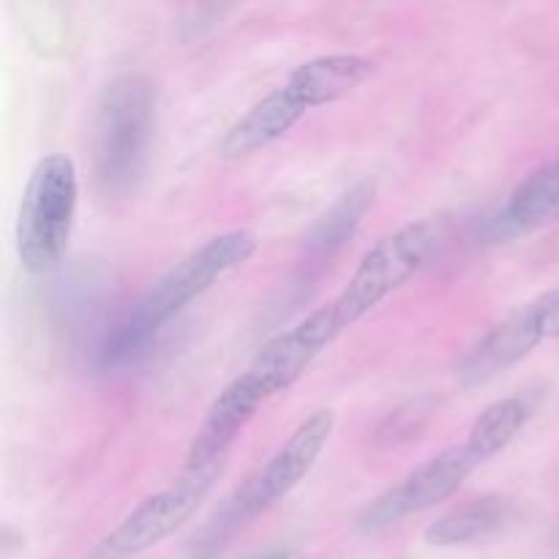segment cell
I'll return each instance as SVG.
<instances>
[{
    "label": "cell",
    "instance_id": "17",
    "mask_svg": "<svg viewBox=\"0 0 559 559\" xmlns=\"http://www.w3.org/2000/svg\"><path fill=\"white\" fill-rule=\"evenodd\" d=\"M262 559H295V557L287 555V551H276V555H267V557H262Z\"/></svg>",
    "mask_w": 559,
    "mask_h": 559
},
{
    "label": "cell",
    "instance_id": "4",
    "mask_svg": "<svg viewBox=\"0 0 559 559\" xmlns=\"http://www.w3.org/2000/svg\"><path fill=\"white\" fill-rule=\"evenodd\" d=\"M437 243H440V229H437L435 222L404 224L396 233L377 240L366 251L364 260L358 262V267L347 278L342 293L331 304H325L338 336L347 328L358 325L364 317H369L391 295L407 287L429 265V260L437 251Z\"/></svg>",
    "mask_w": 559,
    "mask_h": 559
},
{
    "label": "cell",
    "instance_id": "6",
    "mask_svg": "<svg viewBox=\"0 0 559 559\" xmlns=\"http://www.w3.org/2000/svg\"><path fill=\"white\" fill-rule=\"evenodd\" d=\"M336 429V413L328 407L311 409L304 420L293 429V435L278 445V451L246 480L238 495L229 500L227 519L229 524L251 522L265 513L284 497L293 495L300 484L311 475L320 456L331 442Z\"/></svg>",
    "mask_w": 559,
    "mask_h": 559
},
{
    "label": "cell",
    "instance_id": "5",
    "mask_svg": "<svg viewBox=\"0 0 559 559\" xmlns=\"http://www.w3.org/2000/svg\"><path fill=\"white\" fill-rule=\"evenodd\" d=\"M224 469L227 464H207V467H186L183 464L173 484L145 497L129 516L120 519L93 546L87 559H134L173 538L200 511Z\"/></svg>",
    "mask_w": 559,
    "mask_h": 559
},
{
    "label": "cell",
    "instance_id": "7",
    "mask_svg": "<svg viewBox=\"0 0 559 559\" xmlns=\"http://www.w3.org/2000/svg\"><path fill=\"white\" fill-rule=\"evenodd\" d=\"M478 467L480 464L475 462L464 442L445 448L415 469H409L402 480L388 486L374 500L366 502L355 524H358L360 533L369 535L396 527L404 519L418 516V513L431 511V508L451 500Z\"/></svg>",
    "mask_w": 559,
    "mask_h": 559
},
{
    "label": "cell",
    "instance_id": "2",
    "mask_svg": "<svg viewBox=\"0 0 559 559\" xmlns=\"http://www.w3.org/2000/svg\"><path fill=\"white\" fill-rule=\"evenodd\" d=\"M158 123V85L147 74H120L102 91L93 118V169L107 197L136 189Z\"/></svg>",
    "mask_w": 559,
    "mask_h": 559
},
{
    "label": "cell",
    "instance_id": "9",
    "mask_svg": "<svg viewBox=\"0 0 559 559\" xmlns=\"http://www.w3.org/2000/svg\"><path fill=\"white\" fill-rule=\"evenodd\" d=\"M374 71L377 63L366 58V55H317V58H309L300 66H295L287 82L273 87L271 96L287 112V118L298 126L304 115H309L311 109L331 107V104L342 102L349 93L358 91L360 85H366L374 76Z\"/></svg>",
    "mask_w": 559,
    "mask_h": 559
},
{
    "label": "cell",
    "instance_id": "15",
    "mask_svg": "<svg viewBox=\"0 0 559 559\" xmlns=\"http://www.w3.org/2000/svg\"><path fill=\"white\" fill-rule=\"evenodd\" d=\"M535 415V404L527 393H516V396H506L491 402L478 418L473 420L467 431V451L473 453L475 462L484 467L495 456H500L511 442L527 429V424Z\"/></svg>",
    "mask_w": 559,
    "mask_h": 559
},
{
    "label": "cell",
    "instance_id": "12",
    "mask_svg": "<svg viewBox=\"0 0 559 559\" xmlns=\"http://www.w3.org/2000/svg\"><path fill=\"white\" fill-rule=\"evenodd\" d=\"M555 222H559V153L513 186L489 218V235L491 240H516Z\"/></svg>",
    "mask_w": 559,
    "mask_h": 559
},
{
    "label": "cell",
    "instance_id": "8",
    "mask_svg": "<svg viewBox=\"0 0 559 559\" xmlns=\"http://www.w3.org/2000/svg\"><path fill=\"white\" fill-rule=\"evenodd\" d=\"M336 338V325H333L325 306H320V309L309 311L304 320L295 322L293 328H287V331L273 336L267 344H262V349L254 355L249 369L240 371V374L249 380V385L265 402H271L278 393L289 391Z\"/></svg>",
    "mask_w": 559,
    "mask_h": 559
},
{
    "label": "cell",
    "instance_id": "14",
    "mask_svg": "<svg viewBox=\"0 0 559 559\" xmlns=\"http://www.w3.org/2000/svg\"><path fill=\"white\" fill-rule=\"evenodd\" d=\"M374 183L371 180H358L349 186L304 235V254L306 265H322L331 262L349 240L358 235L360 224H364L366 213L374 205Z\"/></svg>",
    "mask_w": 559,
    "mask_h": 559
},
{
    "label": "cell",
    "instance_id": "11",
    "mask_svg": "<svg viewBox=\"0 0 559 559\" xmlns=\"http://www.w3.org/2000/svg\"><path fill=\"white\" fill-rule=\"evenodd\" d=\"M265 399L249 385L243 374L235 377L207 409L205 420L197 429L186 453V467H207V464H227L229 448L240 437V431L254 420V415L265 407Z\"/></svg>",
    "mask_w": 559,
    "mask_h": 559
},
{
    "label": "cell",
    "instance_id": "3",
    "mask_svg": "<svg viewBox=\"0 0 559 559\" xmlns=\"http://www.w3.org/2000/svg\"><path fill=\"white\" fill-rule=\"evenodd\" d=\"M80 173L66 153H47L33 164L14 224L16 260L31 276H44L63 262L76 224Z\"/></svg>",
    "mask_w": 559,
    "mask_h": 559
},
{
    "label": "cell",
    "instance_id": "13",
    "mask_svg": "<svg viewBox=\"0 0 559 559\" xmlns=\"http://www.w3.org/2000/svg\"><path fill=\"white\" fill-rule=\"evenodd\" d=\"M516 516L513 500L502 495H484L467 500L464 506L451 508L426 527L424 540L437 549H453V546L484 544L508 527Z\"/></svg>",
    "mask_w": 559,
    "mask_h": 559
},
{
    "label": "cell",
    "instance_id": "16",
    "mask_svg": "<svg viewBox=\"0 0 559 559\" xmlns=\"http://www.w3.org/2000/svg\"><path fill=\"white\" fill-rule=\"evenodd\" d=\"M533 306L546 342H549V338H559V287L538 295V298L533 300Z\"/></svg>",
    "mask_w": 559,
    "mask_h": 559
},
{
    "label": "cell",
    "instance_id": "1",
    "mask_svg": "<svg viewBox=\"0 0 559 559\" xmlns=\"http://www.w3.org/2000/svg\"><path fill=\"white\" fill-rule=\"evenodd\" d=\"M257 249L260 238L254 229L238 227L213 235L200 249L175 262L104 336L96 355L98 371H123L140 364L169 320L183 314L229 273L240 271Z\"/></svg>",
    "mask_w": 559,
    "mask_h": 559
},
{
    "label": "cell",
    "instance_id": "10",
    "mask_svg": "<svg viewBox=\"0 0 559 559\" xmlns=\"http://www.w3.org/2000/svg\"><path fill=\"white\" fill-rule=\"evenodd\" d=\"M546 342L540 331L538 314H535L533 300L519 306L516 311L497 322L495 328L484 333L478 342L469 347L459 364L456 374L464 388H478L486 382L497 380L500 374L511 371L513 366L522 364L527 355H533L540 344Z\"/></svg>",
    "mask_w": 559,
    "mask_h": 559
}]
</instances>
